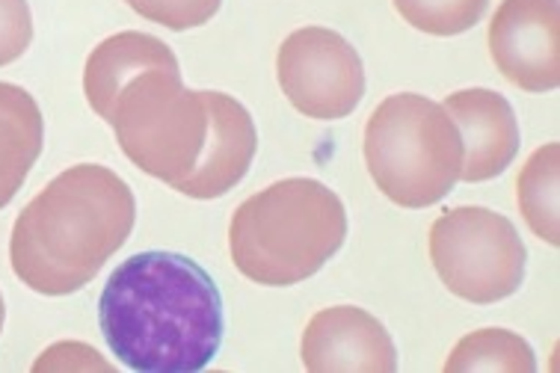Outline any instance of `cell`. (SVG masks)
<instances>
[{"mask_svg": "<svg viewBox=\"0 0 560 373\" xmlns=\"http://www.w3.org/2000/svg\"><path fill=\"white\" fill-rule=\"evenodd\" d=\"M409 27L428 36H459L487 15L489 0H392Z\"/></svg>", "mask_w": 560, "mask_h": 373, "instance_id": "cell-16", "label": "cell"}, {"mask_svg": "<svg viewBox=\"0 0 560 373\" xmlns=\"http://www.w3.org/2000/svg\"><path fill=\"white\" fill-rule=\"evenodd\" d=\"M463 137V172L459 182L483 184L499 178L520 154V121L510 102L495 90L451 92L445 104Z\"/></svg>", "mask_w": 560, "mask_h": 373, "instance_id": "cell-11", "label": "cell"}, {"mask_svg": "<svg viewBox=\"0 0 560 373\" xmlns=\"http://www.w3.org/2000/svg\"><path fill=\"white\" fill-rule=\"evenodd\" d=\"M276 78L296 113L336 121L357 110L365 95L362 57L329 27H300L279 45Z\"/></svg>", "mask_w": 560, "mask_h": 373, "instance_id": "cell-7", "label": "cell"}, {"mask_svg": "<svg viewBox=\"0 0 560 373\" xmlns=\"http://www.w3.org/2000/svg\"><path fill=\"white\" fill-rule=\"evenodd\" d=\"M125 3L145 21H154L175 33L202 27L223 7V0H125Z\"/></svg>", "mask_w": 560, "mask_h": 373, "instance_id": "cell-17", "label": "cell"}, {"mask_svg": "<svg viewBox=\"0 0 560 373\" xmlns=\"http://www.w3.org/2000/svg\"><path fill=\"white\" fill-rule=\"evenodd\" d=\"M365 166L388 202L421 211L442 202L463 172V137L439 102L418 92L388 95L365 125Z\"/></svg>", "mask_w": 560, "mask_h": 373, "instance_id": "cell-4", "label": "cell"}, {"mask_svg": "<svg viewBox=\"0 0 560 373\" xmlns=\"http://www.w3.org/2000/svg\"><path fill=\"white\" fill-rule=\"evenodd\" d=\"M45 368H57V371H69V368H102V371H110V362L102 359L86 343L62 341L54 343L51 350H45L36 359V364H33V371H45Z\"/></svg>", "mask_w": 560, "mask_h": 373, "instance_id": "cell-19", "label": "cell"}, {"mask_svg": "<svg viewBox=\"0 0 560 373\" xmlns=\"http://www.w3.org/2000/svg\"><path fill=\"white\" fill-rule=\"evenodd\" d=\"M110 353L137 373H196L223 347L220 288L202 264L178 253L131 255L98 300Z\"/></svg>", "mask_w": 560, "mask_h": 373, "instance_id": "cell-1", "label": "cell"}, {"mask_svg": "<svg viewBox=\"0 0 560 373\" xmlns=\"http://www.w3.org/2000/svg\"><path fill=\"white\" fill-rule=\"evenodd\" d=\"M45 145V119L36 98L0 81V211L19 196Z\"/></svg>", "mask_w": 560, "mask_h": 373, "instance_id": "cell-13", "label": "cell"}, {"mask_svg": "<svg viewBox=\"0 0 560 373\" xmlns=\"http://www.w3.org/2000/svg\"><path fill=\"white\" fill-rule=\"evenodd\" d=\"M560 145L546 142L530 154L516 178V202L528 229L549 246H560Z\"/></svg>", "mask_w": 560, "mask_h": 373, "instance_id": "cell-14", "label": "cell"}, {"mask_svg": "<svg viewBox=\"0 0 560 373\" xmlns=\"http://www.w3.org/2000/svg\"><path fill=\"white\" fill-rule=\"evenodd\" d=\"M347 241L341 196L315 178H285L249 196L229 225L237 272L265 288H291L332 261Z\"/></svg>", "mask_w": 560, "mask_h": 373, "instance_id": "cell-3", "label": "cell"}, {"mask_svg": "<svg viewBox=\"0 0 560 373\" xmlns=\"http://www.w3.org/2000/svg\"><path fill=\"white\" fill-rule=\"evenodd\" d=\"M428 246L436 276L463 303H501L525 282L528 249L504 213L451 208L430 225Z\"/></svg>", "mask_w": 560, "mask_h": 373, "instance_id": "cell-6", "label": "cell"}, {"mask_svg": "<svg viewBox=\"0 0 560 373\" xmlns=\"http://www.w3.org/2000/svg\"><path fill=\"white\" fill-rule=\"evenodd\" d=\"M137 222V199L119 172L78 163L42 187L15 217L12 272L42 296L83 291L122 249Z\"/></svg>", "mask_w": 560, "mask_h": 373, "instance_id": "cell-2", "label": "cell"}, {"mask_svg": "<svg viewBox=\"0 0 560 373\" xmlns=\"http://www.w3.org/2000/svg\"><path fill=\"white\" fill-rule=\"evenodd\" d=\"M149 69L182 71L173 48L158 36L125 31L95 45V51L86 57V66H83V95H86L92 113L102 116L104 121L110 119L113 104L119 98L125 83Z\"/></svg>", "mask_w": 560, "mask_h": 373, "instance_id": "cell-12", "label": "cell"}, {"mask_svg": "<svg viewBox=\"0 0 560 373\" xmlns=\"http://www.w3.org/2000/svg\"><path fill=\"white\" fill-rule=\"evenodd\" d=\"M3 320H7V305H3V296H0V333H3Z\"/></svg>", "mask_w": 560, "mask_h": 373, "instance_id": "cell-20", "label": "cell"}, {"mask_svg": "<svg viewBox=\"0 0 560 373\" xmlns=\"http://www.w3.org/2000/svg\"><path fill=\"white\" fill-rule=\"evenodd\" d=\"M33 42V15L27 0H0V66L24 57Z\"/></svg>", "mask_w": 560, "mask_h": 373, "instance_id": "cell-18", "label": "cell"}, {"mask_svg": "<svg viewBox=\"0 0 560 373\" xmlns=\"http://www.w3.org/2000/svg\"><path fill=\"white\" fill-rule=\"evenodd\" d=\"M489 57L522 92H551L560 83L558 0H501L489 21Z\"/></svg>", "mask_w": 560, "mask_h": 373, "instance_id": "cell-8", "label": "cell"}, {"mask_svg": "<svg viewBox=\"0 0 560 373\" xmlns=\"http://www.w3.org/2000/svg\"><path fill=\"white\" fill-rule=\"evenodd\" d=\"M303 364L312 373H395L398 350L383 323L357 305L317 312L303 329Z\"/></svg>", "mask_w": 560, "mask_h": 373, "instance_id": "cell-9", "label": "cell"}, {"mask_svg": "<svg viewBox=\"0 0 560 373\" xmlns=\"http://www.w3.org/2000/svg\"><path fill=\"white\" fill-rule=\"evenodd\" d=\"M205 92L208 107V140L196 170L184 178L175 193L196 202L220 199L244 182L258 152V131L244 104L217 90Z\"/></svg>", "mask_w": 560, "mask_h": 373, "instance_id": "cell-10", "label": "cell"}, {"mask_svg": "<svg viewBox=\"0 0 560 373\" xmlns=\"http://www.w3.org/2000/svg\"><path fill=\"white\" fill-rule=\"evenodd\" d=\"M534 373L537 359L530 343L510 329H475L463 335L451 350L445 373Z\"/></svg>", "mask_w": 560, "mask_h": 373, "instance_id": "cell-15", "label": "cell"}, {"mask_svg": "<svg viewBox=\"0 0 560 373\" xmlns=\"http://www.w3.org/2000/svg\"><path fill=\"white\" fill-rule=\"evenodd\" d=\"M107 125L137 170L175 190L208 140L205 92L187 90L182 71L149 69L125 83Z\"/></svg>", "mask_w": 560, "mask_h": 373, "instance_id": "cell-5", "label": "cell"}]
</instances>
